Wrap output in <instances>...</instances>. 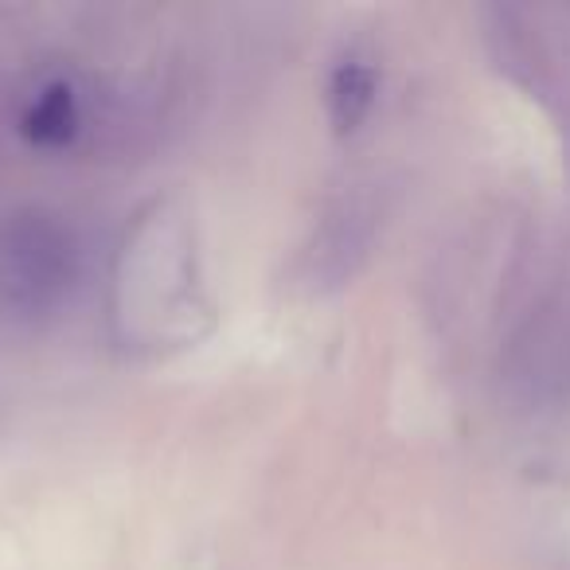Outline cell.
Returning a JSON list of instances; mask_svg holds the SVG:
<instances>
[{"label":"cell","instance_id":"6da1fadb","mask_svg":"<svg viewBox=\"0 0 570 570\" xmlns=\"http://www.w3.org/2000/svg\"><path fill=\"white\" fill-rule=\"evenodd\" d=\"M79 282V238L59 215L28 207L0 227V305L17 317H43Z\"/></svg>","mask_w":570,"mask_h":570},{"label":"cell","instance_id":"7a4b0ae2","mask_svg":"<svg viewBox=\"0 0 570 570\" xmlns=\"http://www.w3.org/2000/svg\"><path fill=\"white\" fill-rule=\"evenodd\" d=\"M375 102H380V71L367 59L348 56L328 71L325 106L336 134H356L372 118Z\"/></svg>","mask_w":570,"mask_h":570},{"label":"cell","instance_id":"3957f363","mask_svg":"<svg viewBox=\"0 0 570 570\" xmlns=\"http://www.w3.org/2000/svg\"><path fill=\"white\" fill-rule=\"evenodd\" d=\"M367 243H372V212H364L360 204H341L321 227L317 250H313V274L341 282L367 254Z\"/></svg>","mask_w":570,"mask_h":570},{"label":"cell","instance_id":"277c9868","mask_svg":"<svg viewBox=\"0 0 570 570\" xmlns=\"http://www.w3.org/2000/svg\"><path fill=\"white\" fill-rule=\"evenodd\" d=\"M20 129L40 149H67L82 129V106L67 82H51L32 98V106L20 118Z\"/></svg>","mask_w":570,"mask_h":570}]
</instances>
